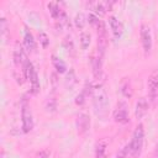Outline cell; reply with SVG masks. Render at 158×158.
<instances>
[{"label":"cell","mask_w":158,"mask_h":158,"mask_svg":"<svg viewBox=\"0 0 158 158\" xmlns=\"http://www.w3.org/2000/svg\"><path fill=\"white\" fill-rule=\"evenodd\" d=\"M91 96H93V105H94L95 114L100 118H105L109 112V98L105 90L102 89V86L101 85L94 86Z\"/></svg>","instance_id":"cell-1"},{"label":"cell","mask_w":158,"mask_h":158,"mask_svg":"<svg viewBox=\"0 0 158 158\" xmlns=\"http://www.w3.org/2000/svg\"><path fill=\"white\" fill-rule=\"evenodd\" d=\"M143 138H144V128H143V125L139 123L135 128L133 135H132V139L128 143V153L133 158H136L137 156H139L141 149H142V146H143Z\"/></svg>","instance_id":"cell-2"},{"label":"cell","mask_w":158,"mask_h":158,"mask_svg":"<svg viewBox=\"0 0 158 158\" xmlns=\"http://www.w3.org/2000/svg\"><path fill=\"white\" fill-rule=\"evenodd\" d=\"M23 72H25L26 79L30 80V84H31V93H32V94H37V93L40 91V80H38L37 72H36L33 64H32L30 60L25 64Z\"/></svg>","instance_id":"cell-3"},{"label":"cell","mask_w":158,"mask_h":158,"mask_svg":"<svg viewBox=\"0 0 158 158\" xmlns=\"http://www.w3.org/2000/svg\"><path fill=\"white\" fill-rule=\"evenodd\" d=\"M147 93L149 100L154 102L158 98V69L153 70L147 79Z\"/></svg>","instance_id":"cell-4"},{"label":"cell","mask_w":158,"mask_h":158,"mask_svg":"<svg viewBox=\"0 0 158 158\" xmlns=\"http://www.w3.org/2000/svg\"><path fill=\"white\" fill-rule=\"evenodd\" d=\"M139 35H141V42L144 51V54H149L152 49V33L148 25L142 23L139 27Z\"/></svg>","instance_id":"cell-5"},{"label":"cell","mask_w":158,"mask_h":158,"mask_svg":"<svg viewBox=\"0 0 158 158\" xmlns=\"http://www.w3.org/2000/svg\"><path fill=\"white\" fill-rule=\"evenodd\" d=\"M21 118H22V131L25 133L32 131L33 128V117H32V112L30 106L23 102L22 104V109H21Z\"/></svg>","instance_id":"cell-6"},{"label":"cell","mask_w":158,"mask_h":158,"mask_svg":"<svg viewBox=\"0 0 158 158\" xmlns=\"http://www.w3.org/2000/svg\"><path fill=\"white\" fill-rule=\"evenodd\" d=\"M112 116H114L115 122H117V123H127L130 121V117H128V111H127L126 104L125 102H120L117 105L116 110L114 111Z\"/></svg>","instance_id":"cell-7"},{"label":"cell","mask_w":158,"mask_h":158,"mask_svg":"<svg viewBox=\"0 0 158 158\" xmlns=\"http://www.w3.org/2000/svg\"><path fill=\"white\" fill-rule=\"evenodd\" d=\"M77 128H78V133L79 135H84L85 132H88L89 127H90V117L88 114H79L77 116Z\"/></svg>","instance_id":"cell-8"},{"label":"cell","mask_w":158,"mask_h":158,"mask_svg":"<svg viewBox=\"0 0 158 158\" xmlns=\"http://www.w3.org/2000/svg\"><path fill=\"white\" fill-rule=\"evenodd\" d=\"M148 111V102L146 98H139L136 102V109H135V115L137 118H142Z\"/></svg>","instance_id":"cell-9"},{"label":"cell","mask_w":158,"mask_h":158,"mask_svg":"<svg viewBox=\"0 0 158 158\" xmlns=\"http://www.w3.org/2000/svg\"><path fill=\"white\" fill-rule=\"evenodd\" d=\"M109 25H110V28H111L114 36L117 37V38L121 37V35L123 33V26L115 16H110L109 17Z\"/></svg>","instance_id":"cell-10"},{"label":"cell","mask_w":158,"mask_h":158,"mask_svg":"<svg viewBox=\"0 0 158 158\" xmlns=\"http://www.w3.org/2000/svg\"><path fill=\"white\" fill-rule=\"evenodd\" d=\"M23 44L27 52H33L36 49V41L32 36V33L30 32V30L27 27H25V33H23Z\"/></svg>","instance_id":"cell-11"},{"label":"cell","mask_w":158,"mask_h":158,"mask_svg":"<svg viewBox=\"0 0 158 158\" xmlns=\"http://www.w3.org/2000/svg\"><path fill=\"white\" fill-rule=\"evenodd\" d=\"M47 7H48V10H49L51 16H52L54 20H57V21H58V20L60 19V16L64 14V11L60 10V7H59V5H58L57 2H48Z\"/></svg>","instance_id":"cell-12"},{"label":"cell","mask_w":158,"mask_h":158,"mask_svg":"<svg viewBox=\"0 0 158 158\" xmlns=\"http://www.w3.org/2000/svg\"><path fill=\"white\" fill-rule=\"evenodd\" d=\"M120 90L122 93V95L125 98H131L132 96V86H131V81L127 78H123L121 84H120Z\"/></svg>","instance_id":"cell-13"},{"label":"cell","mask_w":158,"mask_h":158,"mask_svg":"<svg viewBox=\"0 0 158 158\" xmlns=\"http://www.w3.org/2000/svg\"><path fill=\"white\" fill-rule=\"evenodd\" d=\"M52 64H53L54 69L57 70V73H59V74L65 73V70H67V65H65V63H64L60 58L56 57L54 54L52 56Z\"/></svg>","instance_id":"cell-14"},{"label":"cell","mask_w":158,"mask_h":158,"mask_svg":"<svg viewBox=\"0 0 158 158\" xmlns=\"http://www.w3.org/2000/svg\"><path fill=\"white\" fill-rule=\"evenodd\" d=\"M64 84H65V88L67 89H72L75 84H77V75H75V72L73 68L69 69L67 77H65V80H64Z\"/></svg>","instance_id":"cell-15"},{"label":"cell","mask_w":158,"mask_h":158,"mask_svg":"<svg viewBox=\"0 0 158 158\" xmlns=\"http://www.w3.org/2000/svg\"><path fill=\"white\" fill-rule=\"evenodd\" d=\"M85 23H86V20H85L84 14H81V12L77 14V15H75V19H74V25H75L79 30H81V28H84Z\"/></svg>","instance_id":"cell-16"},{"label":"cell","mask_w":158,"mask_h":158,"mask_svg":"<svg viewBox=\"0 0 158 158\" xmlns=\"http://www.w3.org/2000/svg\"><path fill=\"white\" fill-rule=\"evenodd\" d=\"M80 44H81V48L83 49H86L90 44V35L86 33V32H83L80 35Z\"/></svg>","instance_id":"cell-17"},{"label":"cell","mask_w":158,"mask_h":158,"mask_svg":"<svg viewBox=\"0 0 158 158\" xmlns=\"http://www.w3.org/2000/svg\"><path fill=\"white\" fill-rule=\"evenodd\" d=\"M57 109V100L54 98H48L47 102H46V110L48 112H54Z\"/></svg>","instance_id":"cell-18"},{"label":"cell","mask_w":158,"mask_h":158,"mask_svg":"<svg viewBox=\"0 0 158 158\" xmlns=\"http://www.w3.org/2000/svg\"><path fill=\"white\" fill-rule=\"evenodd\" d=\"M63 46L65 47V49L68 51L69 54H73V51H74V46H73V41L69 36L65 37V40L63 41Z\"/></svg>","instance_id":"cell-19"},{"label":"cell","mask_w":158,"mask_h":158,"mask_svg":"<svg viewBox=\"0 0 158 158\" xmlns=\"http://www.w3.org/2000/svg\"><path fill=\"white\" fill-rule=\"evenodd\" d=\"M38 40H40V43H41V46L43 48H46L49 44V38H48V36L44 32H40L38 33Z\"/></svg>","instance_id":"cell-20"},{"label":"cell","mask_w":158,"mask_h":158,"mask_svg":"<svg viewBox=\"0 0 158 158\" xmlns=\"http://www.w3.org/2000/svg\"><path fill=\"white\" fill-rule=\"evenodd\" d=\"M127 154H128V144H126L123 148H121V149L118 151V153L116 154L115 158H126Z\"/></svg>","instance_id":"cell-21"},{"label":"cell","mask_w":158,"mask_h":158,"mask_svg":"<svg viewBox=\"0 0 158 158\" xmlns=\"http://www.w3.org/2000/svg\"><path fill=\"white\" fill-rule=\"evenodd\" d=\"M35 158H49V152L48 151H41L35 156Z\"/></svg>","instance_id":"cell-22"},{"label":"cell","mask_w":158,"mask_h":158,"mask_svg":"<svg viewBox=\"0 0 158 158\" xmlns=\"http://www.w3.org/2000/svg\"><path fill=\"white\" fill-rule=\"evenodd\" d=\"M52 83H53V89H56V84H57V74L52 73Z\"/></svg>","instance_id":"cell-23"},{"label":"cell","mask_w":158,"mask_h":158,"mask_svg":"<svg viewBox=\"0 0 158 158\" xmlns=\"http://www.w3.org/2000/svg\"><path fill=\"white\" fill-rule=\"evenodd\" d=\"M95 158H106V153H104V154H95Z\"/></svg>","instance_id":"cell-24"}]
</instances>
